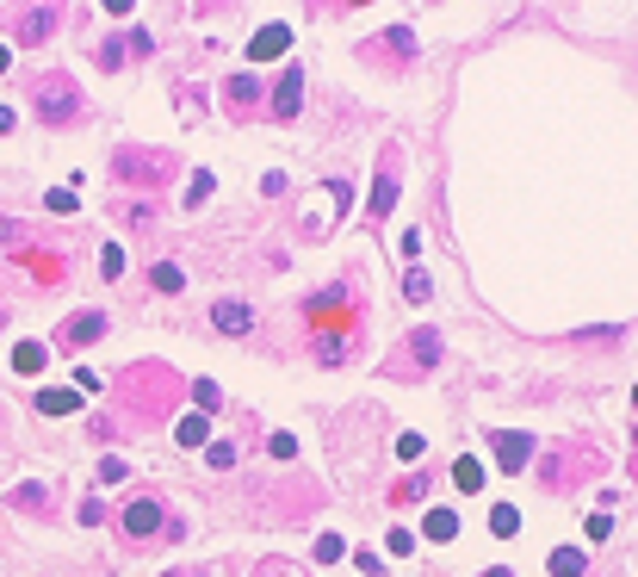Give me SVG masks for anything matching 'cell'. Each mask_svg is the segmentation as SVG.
I'll list each match as a JSON object with an SVG mask.
<instances>
[{
    "instance_id": "obj_10",
    "label": "cell",
    "mask_w": 638,
    "mask_h": 577,
    "mask_svg": "<svg viewBox=\"0 0 638 577\" xmlns=\"http://www.w3.org/2000/svg\"><path fill=\"white\" fill-rule=\"evenodd\" d=\"M100 335H106V317H100V310H81V317L62 329V342H69V348H81V342H100Z\"/></svg>"
},
{
    "instance_id": "obj_18",
    "label": "cell",
    "mask_w": 638,
    "mask_h": 577,
    "mask_svg": "<svg viewBox=\"0 0 638 577\" xmlns=\"http://www.w3.org/2000/svg\"><path fill=\"white\" fill-rule=\"evenodd\" d=\"M44 360H50V354H44L37 342H19V348H12V367H19V373H44Z\"/></svg>"
},
{
    "instance_id": "obj_15",
    "label": "cell",
    "mask_w": 638,
    "mask_h": 577,
    "mask_svg": "<svg viewBox=\"0 0 638 577\" xmlns=\"http://www.w3.org/2000/svg\"><path fill=\"white\" fill-rule=\"evenodd\" d=\"M180 447H199V441H211V416H205V410H199V416H180Z\"/></svg>"
},
{
    "instance_id": "obj_16",
    "label": "cell",
    "mask_w": 638,
    "mask_h": 577,
    "mask_svg": "<svg viewBox=\"0 0 638 577\" xmlns=\"http://www.w3.org/2000/svg\"><path fill=\"white\" fill-rule=\"evenodd\" d=\"M490 534H496V540H514V534H520V515H514V503H496V509H490Z\"/></svg>"
},
{
    "instance_id": "obj_36",
    "label": "cell",
    "mask_w": 638,
    "mask_h": 577,
    "mask_svg": "<svg viewBox=\"0 0 638 577\" xmlns=\"http://www.w3.org/2000/svg\"><path fill=\"white\" fill-rule=\"evenodd\" d=\"M0 243H19V224L12 218H0Z\"/></svg>"
},
{
    "instance_id": "obj_11",
    "label": "cell",
    "mask_w": 638,
    "mask_h": 577,
    "mask_svg": "<svg viewBox=\"0 0 638 577\" xmlns=\"http://www.w3.org/2000/svg\"><path fill=\"white\" fill-rule=\"evenodd\" d=\"M224 100H230L236 112H249V106L260 100V81H255V69H249V75H230V81H224Z\"/></svg>"
},
{
    "instance_id": "obj_27",
    "label": "cell",
    "mask_w": 638,
    "mask_h": 577,
    "mask_svg": "<svg viewBox=\"0 0 638 577\" xmlns=\"http://www.w3.org/2000/svg\"><path fill=\"white\" fill-rule=\"evenodd\" d=\"M384 547H390L397 559H409V553H415V534H409V528H390V540H384Z\"/></svg>"
},
{
    "instance_id": "obj_13",
    "label": "cell",
    "mask_w": 638,
    "mask_h": 577,
    "mask_svg": "<svg viewBox=\"0 0 638 577\" xmlns=\"http://www.w3.org/2000/svg\"><path fill=\"white\" fill-rule=\"evenodd\" d=\"M434 354H440V329H415V335H409V360H415V367H428Z\"/></svg>"
},
{
    "instance_id": "obj_12",
    "label": "cell",
    "mask_w": 638,
    "mask_h": 577,
    "mask_svg": "<svg viewBox=\"0 0 638 577\" xmlns=\"http://www.w3.org/2000/svg\"><path fill=\"white\" fill-rule=\"evenodd\" d=\"M119 174L125 180H161L168 168H161V155H119Z\"/></svg>"
},
{
    "instance_id": "obj_30",
    "label": "cell",
    "mask_w": 638,
    "mask_h": 577,
    "mask_svg": "<svg viewBox=\"0 0 638 577\" xmlns=\"http://www.w3.org/2000/svg\"><path fill=\"white\" fill-rule=\"evenodd\" d=\"M100 261H106V280H119V274H125V249H106Z\"/></svg>"
},
{
    "instance_id": "obj_14",
    "label": "cell",
    "mask_w": 638,
    "mask_h": 577,
    "mask_svg": "<svg viewBox=\"0 0 638 577\" xmlns=\"http://www.w3.org/2000/svg\"><path fill=\"white\" fill-rule=\"evenodd\" d=\"M421 534H428V540H453V534H459V515H453V509H428Z\"/></svg>"
},
{
    "instance_id": "obj_33",
    "label": "cell",
    "mask_w": 638,
    "mask_h": 577,
    "mask_svg": "<svg viewBox=\"0 0 638 577\" xmlns=\"http://www.w3.org/2000/svg\"><path fill=\"white\" fill-rule=\"evenodd\" d=\"M614 534V515H589V540H608Z\"/></svg>"
},
{
    "instance_id": "obj_2",
    "label": "cell",
    "mask_w": 638,
    "mask_h": 577,
    "mask_svg": "<svg viewBox=\"0 0 638 577\" xmlns=\"http://www.w3.org/2000/svg\"><path fill=\"white\" fill-rule=\"evenodd\" d=\"M37 106H44V125H50V119L69 125V119H75V87H69L62 75H44V81H37Z\"/></svg>"
},
{
    "instance_id": "obj_37",
    "label": "cell",
    "mask_w": 638,
    "mask_h": 577,
    "mask_svg": "<svg viewBox=\"0 0 638 577\" xmlns=\"http://www.w3.org/2000/svg\"><path fill=\"white\" fill-rule=\"evenodd\" d=\"M0 131H12V106H0Z\"/></svg>"
},
{
    "instance_id": "obj_34",
    "label": "cell",
    "mask_w": 638,
    "mask_h": 577,
    "mask_svg": "<svg viewBox=\"0 0 638 577\" xmlns=\"http://www.w3.org/2000/svg\"><path fill=\"white\" fill-rule=\"evenodd\" d=\"M125 50H130V44H106V50H100V62H106V69H125Z\"/></svg>"
},
{
    "instance_id": "obj_17",
    "label": "cell",
    "mask_w": 638,
    "mask_h": 577,
    "mask_svg": "<svg viewBox=\"0 0 638 577\" xmlns=\"http://www.w3.org/2000/svg\"><path fill=\"white\" fill-rule=\"evenodd\" d=\"M37 410H44V416H69V410H81V392H44Z\"/></svg>"
},
{
    "instance_id": "obj_23",
    "label": "cell",
    "mask_w": 638,
    "mask_h": 577,
    "mask_svg": "<svg viewBox=\"0 0 638 577\" xmlns=\"http://www.w3.org/2000/svg\"><path fill=\"white\" fill-rule=\"evenodd\" d=\"M211 186H217V180H211V174H205V168H199V174H192V180H186V205H199V199H211Z\"/></svg>"
},
{
    "instance_id": "obj_9",
    "label": "cell",
    "mask_w": 638,
    "mask_h": 577,
    "mask_svg": "<svg viewBox=\"0 0 638 577\" xmlns=\"http://www.w3.org/2000/svg\"><path fill=\"white\" fill-rule=\"evenodd\" d=\"M56 31V12L50 6H25V19H19V44H44Z\"/></svg>"
},
{
    "instance_id": "obj_42",
    "label": "cell",
    "mask_w": 638,
    "mask_h": 577,
    "mask_svg": "<svg viewBox=\"0 0 638 577\" xmlns=\"http://www.w3.org/2000/svg\"><path fill=\"white\" fill-rule=\"evenodd\" d=\"M633 441H638V434H633Z\"/></svg>"
},
{
    "instance_id": "obj_35",
    "label": "cell",
    "mask_w": 638,
    "mask_h": 577,
    "mask_svg": "<svg viewBox=\"0 0 638 577\" xmlns=\"http://www.w3.org/2000/svg\"><path fill=\"white\" fill-rule=\"evenodd\" d=\"M354 565H360L366 577H379V572H384V559H379V553H354Z\"/></svg>"
},
{
    "instance_id": "obj_5",
    "label": "cell",
    "mask_w": 638,
    "mask_h": 577,
    "mask_svg": "<svg viewBox=\"0 0 638 577\" xmlns=\"http://www.w3.org/2000/svg\"><path fill=\"white\" fill-rule=\"evenodd\" d=\"M298 106H304V75H298V62L279 75V87H273V119H298Z\"/></svg>"
},
{
    "instance_id": "obj_4",
    "label": "cell",
    "mask_w": 638,
    "mask_h": 577,
    "mask_svg": "<svg viewBox=\"0 0 638 577\" xmlns=\"http://www.w3.org/2000/svg\"><path fill=\"white\" fill-rule=\"evenodd\" d=\"M291 50V25L285 19H273V25H260L255 44H249V62H273V56H285Z\"/></svg>"
},
{
    "instance_id": "obj_39",
    "label": "cell",
    "mask_w": 638,
    "mask_h": 577,
    "mask_svg": "<svg viewBox=\"0 0 638 577\" xmlns=\"http://www.w3.org/2000/svg\"><path fill=\"white\" fill-rule=\"evenodd\" d=\"M161 577H205V572H186V565H180V572H161Z\"/></svg>"
},
{
    "instance_id": "obj_26",
    "label": "cell",
    "mask_w": 638,
    "mask_h": 577,
    "mask_svg": "<svg viewBox=\"0 0 638 577\" xmlns=\"http://www.w3.org/2000/svg\"><path fill=\"white\" fill-rule=\"evenodd\" d=\"M205 459H211L217 472H230V466H236V447H230V441H211V453H205Z\"/></svg>"
},
{
    "instance_id": "obj_3",
    "label": "cell",
    "mask_w": 638,
    "mask_h": 577,
    "mask_svg": "<svg viewBox=\"0 0 638 577\" xmlns=\"http://www.w3.org/2000/svg\"><path fill=\"white\" fill-rule=\"evenodd\" d=\"M125 534H130V540L161 534V503H155V497H130V503H125Z\"/></svg>"
},
{
    "instance_id": "obj_32",
    "label": "cell",
    "mask_w": 638,
    "mask_h": 577,
    "mask_svg": "<svg viewBox=\"0 0 638 577\" xmlns=\"http://www.w3.org/2000/svg\"><path fill=\"white\" fill-rule=\"evenodd\" d=\"M421 447H428L421 434H403V441H397V453H403V459H421Z\"/></svg>"
},
{
    "instance_id": "obj_31",
    "label": "cell",
    "mask_w": 638,
    "mask_h": 577,
    "mask_svg": "<svg viewBox=\"0 0 638 577\" xmlns=\"http://www.w3.org/2000/svg\"><path fill=\"white\" fill-rule=\"evenodd\" d=\"M266 447H273V459H291V453H298V441H291V434H273Z\"/></svg>"
},
{
    "instance_id": "obj_24",
    "label": "cell",
    "mask_w": 638,
    "mask_h": 577,
    "mask_svg": "<svg viewBox=\"0 0 638 577\" xmlns=\"http://www.w3.org/2000/svg\"><path fill=\"white\" fill-rule=\"evenodd\" d=\"M12 509H44V484H19L12 490Z\"/></svg>"
},
{
    "instance_id": "obj_19",
    "label": "cell",
    "mask_w": 638,
    "mask_h": 577,
    "mask_svg": "<svg viewBox=\"0 0 638 577\" xmlns=\"http://www.w3.org/2000/svg\"><path fill=\"white\" fill-rule=\"evenodd\" d=\"M583 565H589V559H583L577 547H558V553H552V572L558 577H583Z\"/></svg>"
},
{
    "instance_id": "obj_7",
    "label": "cell",
    "mask_w": 638,
    "mask_h": 577,
    "mask_svg": "<svg viewBox=\"0 0 638 577\" xmlns=\"http://www.w3.org/2000/svg\"><path fill=\"white\" fill-rule=\"evenodd\" d=\"M527 459H533V434H496V466H503V472H520V466H527Z\"/></svg>"
},
{
    "instance_id": "obj_6",
    "label": "cell",
    "mask_w": 638,
    "mask_h": 577,
    "mask_svg": "<svg viewBox=\"0 0 638 577\" xmlns=\"http://www.w3.org/2000/svg\"><path fill=\"white\" fill-rule=\"evenodd\" d=\"M390 205H397V155H384V161H379V186H372V205H366V218L379 224V218H390Z\"/></svg>"
},
{
    "instance_id": "obj_22",
    "label": "cell",
    "mask_w": 638,
    "mask_h": 577,
    "mask_svg": "<svg viewBox=\"0 0 638 577\" xmlns=\"http://www.w3.org/2000/svg\"><path fill=\"white\" fill-rule=\"evenodd\" d=\"M428 274H421V268H409V280H403V298H409V304H428Z\"/></svg>"
},
{
    "instance_id": "obj_8",
    "label": "cell",
    "mask_w": 638,
    "mask_h": 577,
    "mask_svg": "<svg viewBox=\"0 0 638 577\" xmlns=\"http://www.w3.org/2000/svg\"><path fill=\"white\" fill-rule=\"evenodd\" d=\"M211 323H217L224 335H249V329H255V310H249V304H236V298H224V304L211 310Z\"/></svg>"
},
{
    "instance_id": "obj_41",
    "label": "cell",
    "mask_w": 638,
    "mask_h": 577,
    "mask_svg": "<svg viewBox=\"0 0 638 577\" xmlns=\"http://www.w3.org/2000/svg\"><path fill=\"white\" fill-rule=\"evenodd\" d=\"M633 404H638V392H633Z\"/></svg>"
},
{
    "instance_id": "obj_40",
    "label": "cell",
    "mask_w": 638,
    "mask_h": 577,
    "mask_svg": "<svg viewBox=\"0 0 638 577\" xmlns=\"http://www.w3.org/2000/svg\"><path fill=\"white\" fill-rule=\"evenodd\" d=\"M484 577H509V572H484Z\"/></svg>"
},
{
    "instance_id": "obj_21",
    "label": "cell",
    "mask_w": 638,
    "mask_h": 577,
    "mask_svg": "<svg viewBox=\"0 0 638 577\" xmlns=\"http://www.w3.org/2000/svg\"><path fill=\"white\" fill-rule=\"evenodd\" d=\"M149 280H155L161 292H180V286H186V274H180L174 261H155V274H149Z\"/></svg>"
},
{
    "instance_id": "obj_38",
    "label": "cell",
    "mask_w": 638,
    "mask_h": 577,
    "mask_svg": "<svg viewBox=\"0 0 638 577\" xmlns=\"http://www.w3.org/2000/svg\"><path fill=\"white\" fill-rule=\"evenodd\" d=\"M6 69H12V50H6V44H0V75H6Z\"/></svg>"
},
{
    "instance_id": "obj_25",
    "label": "cell",
    "mask_w": 638,
    "mask_h": 577,
    "mask_svg": "<svg viewBox=\"0 0 638 577\" xmlns=\"http://www.w3.org/2000/svg\"><path fill=\"white\" fill-rule=\"evenodd\" d=\"M341 553H348V547H341V534H323V540H316V565H335Z\"/></svg>"
},
{
    "instance_id": "obj_20",
    "label": "cell",
    "mask_w": 638,
    "mask_h": 577,
    "mask_svg": "<svg viewBox=\"0 0 638 577\" xmlns=\"http://www.w3.org/2000/svg\"><path fill=\"white\" fill-rule=\"evenodd\" d=\"M453 484H459V490H484V466H478V459H459V466H453Z\"/></svg>"
},
{
    "instance_id": "obj_28",
    "label": "cell",
    "mask_w": 638,
    "mask_h": 577,
    "mask_svg": "<svg viewBox=\"0 0 638 577\" xmlns=\"http://www.w3.org/2000/svg\"><path fill=\"white\" fill-rule=\"evenodd\" d=\"M44 205H50V211H56V218H69V211H75V186H62V193H50V199H44Z\"/></svg>"
},
{
    "instance_id": "obj_1",
    "label": "cell",
    "mask_w": 638,
    "mask_h": 577,
    "mask_svg": "<svg viewBox=\"0 0 638 577\" xmlns=\"http://www.w3.org/2000/svg\"><path fill=\"white\" fill-rule=\"evenodd\" d=\"M304 323H310V348H316V360L323 367H341L348 360V348H354V304H348V292H316L310 304H304Z\"/></svg>"
},
{
    "instance_id": "obj_29",
    "label": "cell",
    "mask_w": 638,
    "mask_h": 577,
    "mask_svg": "<svg viewBox=\"0 0 638 577\" xmlns=\"http://www.w3.org/2000/svg\"><path fill=\"white\" fill-rule=\"evenodd\" d=\"M75 515H81V528H100V515H106V503H100V497H87V503H81Z\"/></svg>"
}]
</instances>
